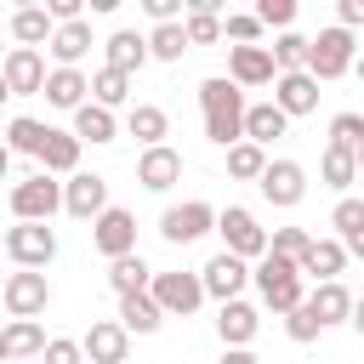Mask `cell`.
<instances>
[{
  "instance_id": "6da1fadb",
  "label": "cell",
  "mask_w": 364,
  "mask_h": 364,
  "mask_svg": "<svg viewBox=\"0 0 364 364\" xmlns=\"http://www.w3.org/2000/svg\"><path fill=\"white\" fill-rule=\"evenodd\" d=\"M199 114H205V136H210L216 148L245 142V91H239L228 74L199 80Z\"/></svg>"
},
{
  "instance_id": "7a4b0ae2",
  "label": "cell",
  "mask_w": 364,
  "mask_h": 364,
  "mask_svg": "<svg viewBox=\"0 0 364 364\" xmlns=\"http://www.w3.org/2000/svg\"><path fill=\"white\" fill-rule=\"evenodd\" d=\"M250 279H256V290H262V307L267 313H296L301 301H307V290H301V267L296 262H284V256H262L256 267H250Z\"/></svg>"
},
{
  "instance_id": "3957f363",
  "label": "cell",
  "mask_w": 364,
  "mask_h": 364,
  "mask_svg": "<svg viewBox=\"0 0 364 364\" xmlns=\"http://www.w3.org/2000/svg\"><path fill=\"white\" fill-rule=\"evenodd\" d=\"M353 34L347 28H318V40H307V74L318 80V85H330V80H341V74H353Z\"/></svg>"
},
{
  "instance_id": "277c9868",
  "label": "cell",
  "mask_w": 364,
  "mask_h": 364,
  "mask_svg": "<svg viewBox=\"0 0 364 364\" xmlns=\"http://www.w3.org/2000/svg\"><path fill=\"white\" fill-rule=\"evenodd\" d=\"M216 233H222V250L239 256V262H262V256H267V228H262L245 205L216 210Z\"/></svg>"
},
{
  "instance_id": "5b68a950",
  "label": "cell",
  "mask_w": 364,
  "mask_h": 364,
  "mask_svg": "<svg viewBox=\"0 0 364 364\" xmlns=\"http://www.w3.org/2000/svg\"><path fill=\"white\" fill-rule=\"evenodd\" d=\"M57 210H63V182H57V176L34 171L28 182L11 188V216H17V222H51Z\"/></svg>"
},
{
  "instance_id": "8992f818",
  "label": "cell",
  "mask_w": 364,
  "mask_h": 364,
  "mask_svg": "<svg viewBox=\"0 0 364 364\" xmlns=\"http://www.w3.org/2000/svg\"><path fill=\"white\" fill-rule=\"evenodd\" d=\"M205 233H216V205H205V199L165 205V216H159V239L165 245H193Z\"/></svg>"
},
{
  "instance_id": "52a82bcc",
  "label": "cell",
  "mask_w": 364,
  "mask_h": 364,
  "mask_svg": "<svg viewBox=\"0 0 364 364\" xmlns=\"http://www.w3.org/2000/svg\"><path fill=\"white\" fill-rule=\"evenodd\" d=\"M148 296L159 301L165 318H188V313L205 307V284H199V273H182V267H176V273H154Z\"/></svg>"
},
{
  "instance_id": "ba28073f",
  "label": "cell",
  "mask_w": 364,
  "mask_h": 364,
  "mask_svg": "<svg viewBox=\"0 0 364 364\" xmlns=\"http://www.w3.org/2000/svg\"><path fill=\"white\" fill-rule=\"evenodd\" d=\"M0 301H6V313H11V318H40V313L51 307V284H46V273L17 267V273H6Z\"/></svg>"
},
{
  "instance_id": "9c48e42d",
  "label": "cell",
  "mask_w": 364,
  "mask_h": 364,
  "mask_svg": "<svg viewBox=\"0 0 364 364\" xmlns=\"http://www.w3.org/2000/svg\"><path fill=\"white\" fill-rule=\"evenodd\" d=\"M256 188H262V199H267V205L296 210V205L307 199V171H301L296 159H267V171L256 176Z\"/></svg>"
},
{
  "instance_id": "30bf717a",
  "label": "cell",
  "mask_w": 364,
  "mask_h": 364,
  "mask_svg": "<svg viewBox=\"0 0 364 364\" xmlns=\"http://www.w3.org/2000/svg\"><path fill=\"white\" fill-rule=\"evenodd\" d=\"M6 256L17 262V267H46L51 256H57V233L46 228V222H17V228H6Z\"/></svg>"
},
{
  "instance_id": "8fae6325",
  "label": "cell",
  "mask_w": 364,
  "mask_h": 364,
  "mask_svg": "<svg viewBox=\"0 0 364 364\" xmlns=\"http://www.w3.org/2000/svg\"><path fill=\"white\" fill-rule=\"evenodd\" d=\"M63 210H68L74 222H97V216L108 210V176H97V171H74V176L63 182Z\"/></svg>"
},
{
  "instance_id": "7c38bea8",
  "label": "cell",
  "mask_w": 364,
  "mask_h": 364,
  "mask_svg": "<svg viewBox=\"0 0 364 364\" xmlns=\"http://www.w3.org/2000/svg\"><path fill=\"white\" fill-rule=\"evenodd\" d=\"M91 245H97L108 262L131 256V250H136V216H131L125 205H108V210L91 222Z\"/></svg>"
},
{
  "instance_id": "4fadbf2b",
  "label": "cell",
  "mask_w": 364,
  "mask_h": 364,
  "mask_svg": "<svg viewBox=\"0 0 364 364\" xmlns=\"http://www.w3.org/2000/svg\"><path fill=\"white\" fill-rule=\"evenodd\" d=\"M46 57L40 51H28V46H11L6 51V63H0V80H6V91L11 97H40L46 91Z\"/></svg>"
},
{
  "instance_id": "5bb4252c",
  "label": "cell",
  "mask_w": 364,
  "mask_h": 364,
  "mask_svg": "<svg viewBox=\"0 0 364 364\" xmlns=\"http://www.w3.org/2000/svg\"><path fill=\"white\" fill-rule=\"evenodd\" d=\"M228 80L239 91H256V85H273L279 68H273V51L267 46H228Z\"/></svg>"
},
{
  "instance_id": "9a60e30c",
  "label": "cell",
  "mask_w": 364,
  "mask_h": 364,
  "mask_svg": "<svg viewBox=\"0 0 364 364\" xmlns=\"http://www.w3.org/2000/svg\"><path fill=\"white\" fill-rule=\"evenodd\" d=\"M199 284H205V296H216V301H239V290L250 284V262L216 250V256L199 267Z\"/></svg>"
},
{
  "instance_id": "2e32d148",
  "label": "cell",
  "mask_w": 364,
  "mask_h": 364,
  "mask_svg": "<svg viewBox=\"0 0 364 364\" xmlns=\"http://www.w3.org/2000/svg\"><path fill=\"white\" fill-rule=\"evenodd\" d=\"M80 353H85L91 364H125L131 336H125V324H119V318H91V330L80 336Z\"/></svg>"
},
{
  "instance_id": "e0dca14e",
  "label": "cell",
  "mask_w": 364,
  "mask_h": 364,
  "mask_svg": "<svg viewBox=\"0 0 364 364\" xmlns=\"http://www.w3.org/2000/svg\"><path fill=\"white\" fill-rule=\"evenodd\" d=\"M136 182H142L148 193H165V188H176V182H182V154H176L171 142H159V148H142V154H136Z\"/></svg>"
},
{
  "instance_id": "ac0fdd59",
  "label": "cell",
  "mask_w": 364,
  "mask_h": 364,
  "mask_svg": "<svg viewBox=\"0 0 364 364\" xmlns=\"http://www.w3.org/2000/svg\"><path fill=\"white\" fill-rule=\"evenodd\" d=\"M273 108H279L284 119H296V114H313V108H318V80H313L307 68H296V74H279V80H273Z\"/></svg>"
},
{
  "instance_id": "d6986e66",
  "label": "cell",
  "mask_w": 364,
  "mask_h": 364,
  "mask_svg": "<svg viewBox=\"0 0 364 364\" xmlns=\"http://www.w3.org/2000/svg\"><path fill=\"white\" fill-rule=\"evenodd\" d=\"M256 330H262V313H256L250 301H222V307H216V336H222V347H250Z\"/></svg>"
},
{
  "instance_id": "ffe728a7",
  "label": "cell",
  "mask_w": 364,
  "mask_h": 364,
  "mask_svg": "<svg viewBox=\"0 0 364 364\" xmlns=\"http://www.w3.org/2000/svg\"><path fill=\"white\" fill-rule=\"evenodd\" d=\"M40 97H46L51 108H68V114H74V108L91 102V74H80V68H51Z\"/></svg>"
},
{
  "instance_id": "44dd1931",
  "label": "cell",
  "mask_w": 364,
  "mask_h": 364,
  "mask_svg": "<svg viewBox=\"0 0 364 364\" xmlns=\"http://www.w3.org/2000/svg\"><path fill=\"white\" fill-rule=\"evenodd\" d=\"M347 250H341V239H313L307 245V256H301V279H313V284H330V279H341L347 273Z\"/></svg>"
},
{
  "instance_id": "7402d4cb",
  "label": "cell",
  "mask_w": 364,
  "mask_h": 364,
  "mask_svg": "<svg viewBox=\"0 0 364 364\" xmlns=\"http://www.w3.org/2000/svg\"><path fill=\"white\" fill-rule=\"evenodd\" d=\"M46 330H40V318H11L6 330H0V347H6V364H28V358H40L46 353Z\"/></svg>"
},
{
  "instance_id": "603a6c76",
  "label": "cell",
  "mask_w": 364,
  "mask_h": 364,
  "mask_svg": "<svg viewBox=\"0 0 364 364\" xmlns=\"http://www.w3.org/2000/svg\"><path fill=\"white\" fill-rule=\"evenodd\" d=\"M102 68H119V74H136L142 63H148V34H136V28H114L108 40H102Z\"/></svg>"
},
{
  "instance_id": "cb8c5ba5",
  "label": "cell",
  "mask_w": 364,
  "mask_h": 364,
  "mask_svg": "<svg viewBox=\"0 0 364 364\" xmlns=\"http://www.w3.org/2000/svg\"><path fill=\"white\" fill-rule=\"evenodd\" d=\"M97 40H91V23L80 17V23H57V34H51V57H57V68H80L85 63V51H91Z\"/></svg>"
},
{
  "instance_id": "d4e9b609",
  "label": "cell",
  "mask_w": 364,
  "mask_h": 364,
  "mask_svg": "<svg viewBox=\"0 0 364 364\" xmlns=\"http://www.w3.org/2000/svg\"><path fill=\"white\" fill-rule=\"evenodd\" d=\"M40 171L46 176H74L80 171V136L74 131H46V148H40Z\"/></svg>"
},
{
  "instance_id": "484cf974",
  "label": "cell",
  "mask_w": 364,
  "mask_h": 364,
  "mask_svg": "<svg viewBox=\"0 0 364 364\" xmlns=\"http://www.w3.org/2000/svg\"><path fill=\"white\" fill-rule=\"evenodd\" d=\"M307 313L330 330V324H347V313H353V296H347V284L341 279H330V284H313L307 290Z\"/></svg>"
},
{
  "instance_id": "4316f807",
  "label": "cell",
  "mask_w": 364,
  "mask_h": 364,
  "mask_svg": "<svg viewBox=\"0 0 364 364\" xmlns=\"http://www.w3.org/2000/svg\"><path fill=\"white\" fill-rule=\"evenodd\" d=\"M51 34H57V23L46 17V6H17V11H11V40H17V46L40 51V46H51Z\"/></svg>"
},
{
  "instance_id": "83f0119b",
  "label": "cell",
  "mask_w": 364,
  "mask_h": 364,
  "mask_svg": "<svg viewBox=\"0 0 364 364\" xmlns=\"http://www.w3.org/2000/svg\"><path fill=\"white\" fill-rule=\"evenodd\" d=\"M125 131H131L142 148H159V142L171 136V114H165L159 102H136V108L125 114Z\"/></svg>"
},
{
  "instance_id": "f1b7e54d",
  "label": "cell",
  "mask_w": 364,
  "mask_h": 364,
  "mask_svg": "<svg viewBox=\"0 0 364 364\" xmlns=\"http://www.w3.org/2000/svg\"><path fill=\"white\" fill-rule=\"evenodd\" d=\"M74 136H80V148H85V142H91V148H102V142H114V136H119V119H114L108 108L85 102V108H74Z\"/></svg>"
},
{
  "instance_id": "f546056e",
  "label": "cell",
  "mask_w": 364,
  "mask_h": 364,
  "mask_svg": "<svg viewBox=\"0 0 364 364\" xmlns=\"http://www.w3.org/2000/svg\"><path fill=\"white\" fill-rule=\"evenodd\" d=\"M290 131V119L273 108V102H245V142H256V148H267L273 136H284Z\"/></svg>"
},
{
  "instance_id": "4dcf8cb0",
  "label": "cell",
  "mask_w": 364,
  "mask_h": 364,
  "mask_svg": "<svg viewBox=\"0 0 364 364\" xmlns=\"http://www.w3.org/2000/svg\"><path fill=\"white\" fill-rule=\"evenodd\" d=\"M119 324H125V336H154V330L165 324V313H159V301L142 290V296H119Z\"/></svg>"
},
{
  "instance_id": "1f68e13d",
  "label": "cell",
  "mask_w": 364,
  "mask_h": 364,
  "mask_svg": "<svg viewBox=\"0 0 364 364\" xmlns=\"http://www.w3.org/2000/svg\"><path fill=\"white\" fill-rule=\"evenodd\" d=\"M108 284H114V296H142L148 284H154V267L131 250V256H119V262H108Z\"/></svg>"
},
{
  "instance_id": "d6a6232c",
  "label": "cell",
  "mask_w": 364,
  "mask_h": 364,
  "mask_svg": "<svg viewBox=\"0 0 364 364\" xmlns=\"http://www.w3.org/2000/svg\"><path fill=\"white\" fill-rule=\"evenodd\" d=\"M318 176H324V188H336V193H347V188L358 182V159H353V148H336V142H324V159H318Z\"/></svg>"
},
{
  "instance_id": "836d02e7",
  "label": "cell",
  "mask_w": 364,
  "mask_h": 364,
  "mask_svg": "<svg viewBox=\"0 0 364 364\" xmlns=\"http://www.w3.org/2000/svg\"><path fill=\"white\" fill-rule=\"evenodd\" d=\"M46 131H51L46 119H28V114H17V119H6V136H0V142H6L11 154H34V159H40V148H46Z\"/></svg>"
},
{
  "instance_id": "e575fe53",
  "label": "cell",
  "mask_w": 364,
  "mask_h": 364,
  "mask_svg": "<svg viewBox=\"0 0 364 364\" xmlns=\"http://www.w3.org/2000/svg\"><path fill=\"white\" fill-rule=\"evenodd\" d=\"M91 102L97 108H119V102H131V74H119V68H97L91 74Z\"/></svg>"
},
{
  "instance_id": "d590c367",
  "label": "cell",
  "mask_w": 364,
  "mask_h": 364,
  "mask_svg": "<svg viewBox=\"0 0 364 364\" xmlns=\"http://www.w3.org/2000/svg\"><path fill=\"white\" fill-rule=\"evenodd\" d=\"M267 51H273V68H279V74H296V68H307V34H296V28H284V34H279Z\"/></svg>"
},
{
  "instance_id": "8d00e7d4",
  "label": "cell",
  "mask_w": 364,
  "mask_h": 364,
  "mask_svg": "<svg viewBox=\"0 0 364 364\" xmlns=\"http://www.w3.org/2000/svg\"><path fill=\"white\" fill-rule=\"evenodd\" d=\"M262 171H267V148H256V142H233V148H228V176L256 182Z\"/></svg>"
},
{
  "instance_id": "74e56055",
  "label": "cell",
  "mask_w": 364,
  "mask_h": 364,
  "mask_svg": "<svg viewBox=\"0 0 364 364\" xmlns=\"http://www.w3.org/2000/svg\"><path fill=\"white\" fill-rule=\"evenodd\" d=\"M330 228H336L330 239H341V245H347V239H358V233H364V199L341 193V199H336V210H330Z\"/></svg>"
},
{
  "instance_id": "f35d334b",
  "label": "cell",
  "mask_w": 364,
  "mask_h": 364,
  "mask_svg": "<svg viewBox=\"0 0 364 364\" xmlns=\"http://www.w3.org/2000/svg\"><path fill=\"white\" fill-rule=\"evenodd\" d=\"M182 51H188L182 23H159V28L148 34V57H159V63H182Z\"/></svg>"
},
{
  "instance_id": "ab89813d",
  "label": "cell",
  "mask_w": 364,
  "mask_h": 364,
  "mask_svg": "<svg viewBox=\"0 0 364 364\" xmlns=\"http://www.w3.org/2000/svg\"><path fill=\"white\" fill-rule=\"evenodd\" d=\"M307 245H313L307 228H273V233H267V256H284V262H296V267H301Z\"/></svg>"
},
{
  "instance_id": "60d3db41",
  "label": "cell",
  "mask_w": 364,
  "mask_h": 364,
  "mask_svg": "<svg viewBox=\"0 0 364 364\" xmlns=\"http://www.w3.org/2000/svg\"><path fill=\"white\" fill-rule=\"evenodd\" d=\"M182 34H188V51L193 46H216L222 40V17L216 11H182Z\"/></svg>"
},
{
  "instance_id": "b9f144b4",
  "label": "cell",
  "mask_w": 364,
  "mask_h": 364,
  "mask_svg": "<svg viewBox=\"0 0 364 364\" xmlns=\"http://www.w3.org/2000/svg\"><path fill=\"white\" fill-rule=\"evenodd\" d=\"M222 40H233V46H256V40H262L256 11H228V17H222Z\"/></svg>"
},
{
  "instance_id": "7bdbcfd3",
  "label": "cell",
  "mask_w": 364,
  "mask_h": 364,
  "mask_svg": "<svg viewBox=\"0 0 364 364\" xmlns=\"http://www.w3.org/2000/svg\"><path fill=\"white\" fill-rule=\"evenodd\" d=\"M284 336H290L296 347H307V341H318V336H324V324H318V318L307 313V301H301L296 313H284Z\"/></svg>"
},
{
  "instance_id": "ee69618b",
  "label": "cell",
  "mask_w": 364,
  "mask_h": 364,
  "mask_svg": "<svg viewBox=\"0 0 364 364\" xmlns=\"http://www.w3.org/2000/svg\"><path fill=\"white\" fill-rule=\"evenodd\" d=\"M330 142H336V148H358V142H364V114H353V108L336 114V119H330Z\"/></svg>"
},
{
  "instance_id": "f6af8a7d",
  "label": "cell",
  "mask_w": 364,
  "mask_h": 364,
  "mask_svg": "<svg viewBox=\"0 0 364 364\" xmlns=\"http://www.w3.org/2000/svg\"><path fill=\"white\" fill-rule=\"evenodd\" d=\"M256 23H262V28H279V34H284V28L296 23V0H262V6H256Z\"/></svg>"
},
{
  "instance_id": "bcb514c9",
  "label": "cell",
  "mask_w": 364,
  "mask_h": 364,
  "mask_svg": "<svg viewBox=\"0 0 364 364\" xmlns=\"http://www.w3.org/2000/svg\"><path fill=\"white\" fill-rule=\"evenodd\" d=\"M40 364H85V353H80V341H74V336H51V341H46V353H40Z\"/></svg>"
},
{
  "instance_id": "7dc6e473",
  "label": "cell",
  "mask_w": 364,
  "mask_h": 364,
  "mask_svg": "<svg viewBox=\"0 0 364 364\" xmlns=\"http://www.w3.org/2000/svg\"><path fill=\"white\" fill-rule=\"evenodd\" d=\"M142 11L154 17V28L159 23H182V0H142Z\"/></svg>"
},
{
  "instance_id": "c3c4849f",
  "label": "cell",
  "mask_w": 364,
  "mask_h": 364,
  "mask_svg": "<svg viewBox=\"0 0 364 364\" xmlns=\"http://www.w3.org/2000/svg\"><path fill=\"white\" fill-rule=\"evenodd\" d=\"M336 28H364V0H336Z\"/></svg>"
},
{
  "instance_id": "681fc988",
  "label": "cell",
  "mask_w": 364,
  "mask_h": 364,
  "mask_svg": "<svg viewBox=\"0 0 364 364\" xmlns=\"http://www.w3.org/2000/svg\"><path fill=\"white\" fill-rule=\"evenodd\" d=\"M46 17L51 23H80V0H46Z\"/></svg>"
},
{
  "instance_id": "f907efd6",
  "label": "cell",
  "mask_w": 364,
  "mask_h": 364,
  "mask_svg": "<svg viewBox=\"0 0 364 364\" xmlns=\"http://www.w3.org/2000/svg\"><path fill=\"white\" fill-rule=\"evenodd\" d=\"M222 364H262V358H256L250 347H228V353H222Z\"/></svg>"
},
{
  "instance_id": "816d5d0a",
  "label": "cell",
  "mask_w": 364,
  "mask_h": 364,
  "mask_svg": "<svg viewBox=\"0 0 364 364\" xmlns=\"http://www.w3.org/2000/svg\"><path fill=\"white\" fill-rule=\"evenodd\" d=\"M347 324H353V330L364 336V296H353V313H347Z\"/></svg>"
},
{
  "instance_id": "f5cc1de1",
  "label": "cell",
  "mask_w": 364,
  "mask_h": 364,
  "mask_svg": "<svg viewBox=\"0 0 364 364\" xmlns=\"http://www.w3.org/2000/svg\"><path fill=\"white\" fill-rule=\"evenodd\" d=\"M341 250H347V256H358V262H364V233H358V239H347V245H341Z\"/></svg>"
},
{
  "instance_id": "db71d44e",
  "label": "cell",
  "mask_w": 364,
  "mask_h": 364,
  "mask_svg": "<svg viewBox=\"0 0 364 364\" xmlns=\"http://www.w3.org/2000/svg\"><path fill=\"white\" fill-rule=\"evenodd\" d=\"M6 171H11V148L0 142V182H6Z\"/></svg>"
},
{
  "instance_id": "11a10c76",
  "label": "cell",
  "mask_w": 364,
  "mask_h": 364,
  "mask_svg": "<svg viewBox=\"0 0 364 364\" xmlns=\"http://www.w3.org/2000/svg\"><path fill=\"white\" fill-rule=\"evenodd\" d=\"M353 159H358V171H364V142H358V148H353Z\"/></svg>"
},
{
  "instance_id": "9f6ffc18",
  "label": "cell",
  "mask_w": 364,
  "mask_h": 364,
  "mask_svg": "<svg viewBox=\"0 0 364 364\" xmlns=\"http://www.w3.org/2000/svg\"><path fill=\"white\" fill-rule=\"evenodd\" d=\"M6 97H11V91H6V80H0V102H6Z\"/></svg>"
},
{
  "instance_id": "6f0895ef",
  "label": "cell",
  "mask_w": 364,
  "mask_h": 364,
  "mask_svg": "<svg viewBox=\"0 0 364 364\" xmlns=\"http://www.w3.org/2000/svg\"><path fill=\"white\" fill-rule=\"evenodd\" d=\"M0 364H6V347H0Z\"/></svg>"
},
{
  "instance_id": "680465c9",
  "label": "cell",
  "mask_w": 364,
  "mask_h": 364,
  "mask_svg": "<svg viewBox=\"0 0 364 364\" xmlns=\"http://www.w3.org/2000/svg\"><path fill=\"white\" fill-rule=\"evenodd\" d=\"M0 63H6V46H0Z\"/></svg>"
},
{
  "instance_id": "91938a15",
  "label": "cell",
  "mask_w": 364,
  "mask_h": 364,
  "mask_svg": "<svg viewBox=\"0 0 364 364\" xmlns=\"http://www.w3.org/2000/svg\"><path fill=\"white\" fill-rule=\"evenodd\" d=\"M0 290H6V279H0Z\"/></svg>"
}]
</instances>
